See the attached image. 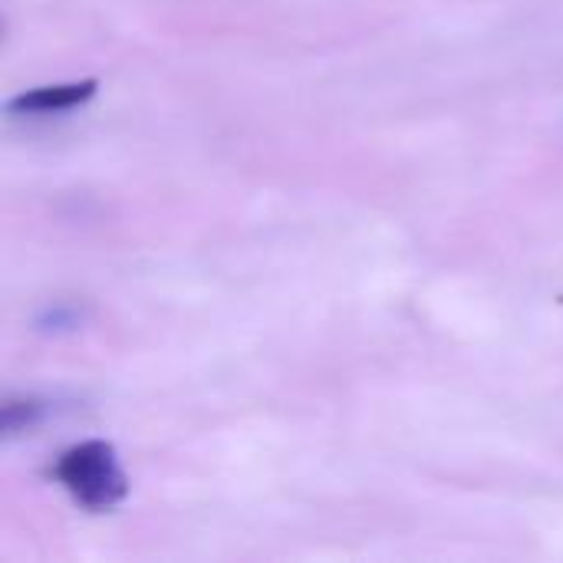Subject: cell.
Here are the masks:
<instances>
[{"mask_svg":"<svg viewBox=\"0 0 563 563\" xmlns=\"http://www.w3.org/2000/svg\"><path fill=\"white\" fill-rule=\"evenodd\" d=\"M53 478L86 511H109L122 505L129 495V482L119 465V455L102 439H89L66 449L53 465Z\"/></svg>","mask_w":563,"mask_h":563,"instance_id":"1","label":"cell"},{"mask_svg":"<svg viewBox=\"0 0 563 563\" xmlns=\"http://www.w3.org/2000/svg\"><path fill=\"white\" fill-rule=\"evenodd\" d=\"M99 82L96 79H79V82H53V86H36V89H23L20 96H13L7 102L10 115H59V112H73L82 102H89L96 96Z\"/></svg>","mask_w":563,"mask_h":563,"instance_id":"2","label":"cell"},{"mask_svg":"<svg viewBox=\"0 0 563 563\" xmlns=\"http://www.w3.org/2000/svg\"><path fill=\"white\" fill-rule=\"evenodd\" d=\"M49 416V402L46 399H33V396H20V399H7L3 402V432L7 435H20L36 429L43 419Z\"/></svg>","mask_w":563,"mask_h":563,"instance_id":"3","label":"cell"}]
</instances>
